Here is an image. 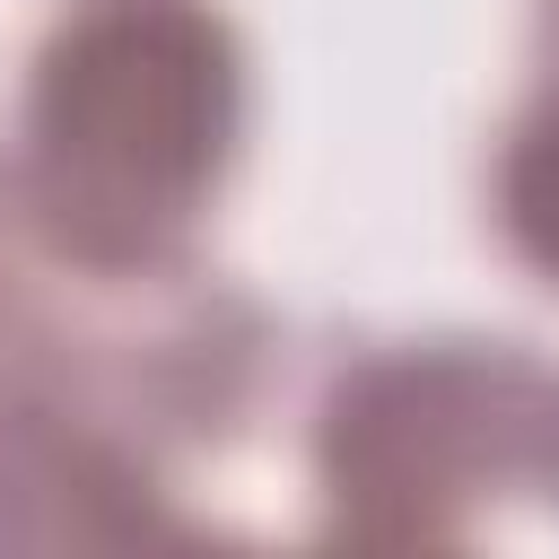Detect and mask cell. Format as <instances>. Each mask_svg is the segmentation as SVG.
<instances>
[{
  "mask_svg": "<svg viewBox=\"0 0 559 559\" xmlns=\"http://www.w3.org/2000/svg\"><path fill=\"white\" fill-rule=\"evenodd\" d=\"M245 105V35L218 0H70L26 52L0 166L52 253L140 280L201 262Z\"/></svg>",
  "mask_w": 559,
  "mask_h": 559,
  "instance_id": "obj_1",
  "label": "cell"
},
{
  "mask_svg": "<svg viewBox=\"0 0 559 559\" xmlns=\"http://www.w3.org/2000/svg\"><path fill=\"white\" fill-rule=\"evenodd\" d=\"M306 472L332 542H472L507 498L559 507V358L489 332H411L349 349L306 419Z\"/></svg>",
  "mask_w": 559,
  "mask_h": 559,
  "instance_id": "obj_2",
  "label": "cell"
},
{
  "mask_svg": "<svg viewBox=\"0 0 559 559\" xmlns=\"http://www.w3.org/2000/svg\"><path fill=\"white\" fill-rule=\"evenodd\" d=\"M175 463L52 393H0V550H148L192 542Z\"/></svg>",
  "mask_w": 559,
  "mask_h": 559,
  "instance_id": "obj_3",
  "label": "cell"
},
{
  "mask_svg": "<svg viewBox=\"0 0 559 559\" xmlns=\"http://www.w3.org/2000/svg\"><path fill=\"white\" fill-rule=\"evenodd\" d=\"M489 218H498V245L542 288H559V0H533V87L498 131Z\"/></svg>",
  "mask_w": 559,
  "mask_h": 559,
  "instance_id": "obj_4",
  "label": "cell"
}]
</instances>
